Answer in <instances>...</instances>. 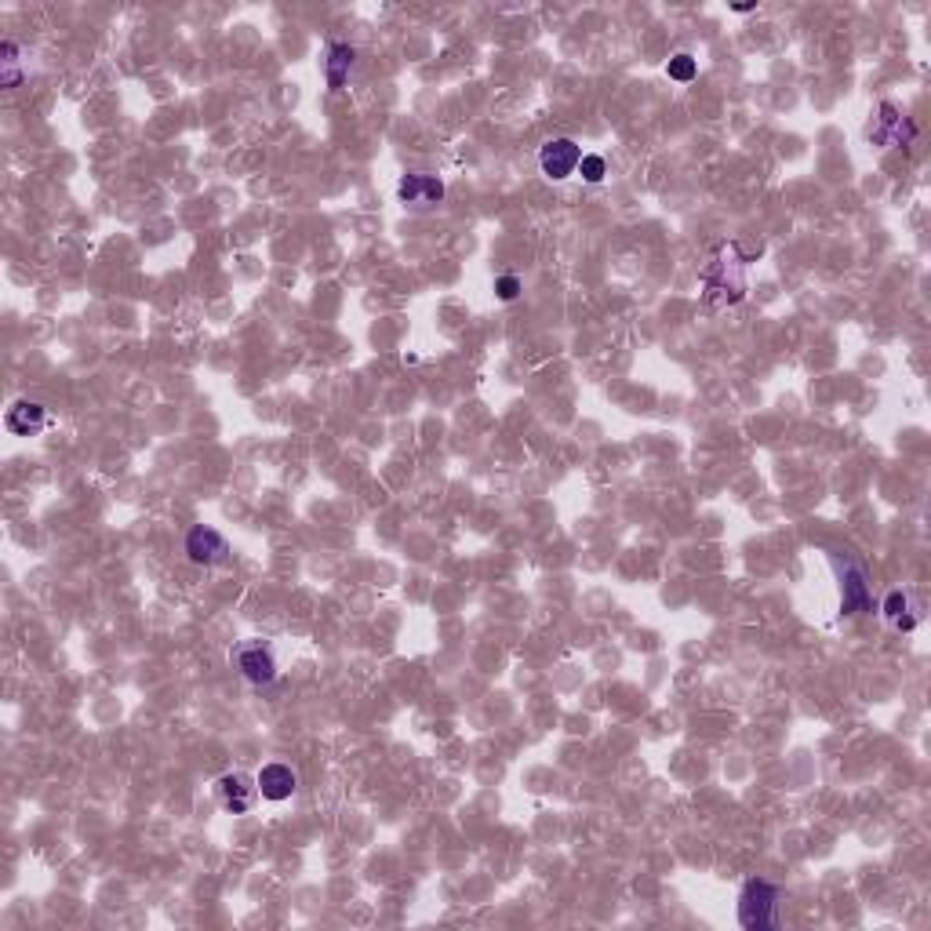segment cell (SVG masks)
<instances>
[{
	"label": "cell",
	"instance_id": "cell-1",
	"mask_svg": "<svg viewBox=\"0 0 931 931\" xmlns=\"http://www.w3.org/2000/svg\"><path fill=\"white\" fill-rule=\"evenodd\" d=\"M702 288H706L702 291L706 302H713V306H731V302H739L746 295V266H742L739 251L731 244L717 251L710 270L702 273Z\"/></svg>",
	"mask_w": 931,
	"mask_h": 931
},
{
	"label": "cell",
	"instance_id": "cell-2",
	"mask_svg": "<svg viewBox=\"0 0 931 931\" xmlns=\"http://www.w3.org/2000/svg\"><path fill=\"white\" fill-rule=\"evenodd\" d=\"M775 902H779V891L771 888L768 881H746L739 891V924L750 931H761L775 924Z\"/></svg>",
	"mask_w": 931,
	"mask_h": 931
},
{
	"label": "cell",
	"instance_id": "cell-3",
	"mask_svg": "<svg viewBox=\"0 0 931 931\" xmlns=\"http://www.w3.org/2000/svg\"><path fill=\"white\" fill-rule=\"evenodd\" d=\"M233 662H237V670H241L244 681L255 684V688H266V684H273L281 677L277 655H273L270 644H262V641L237 644V648H233Z\"/></svg>",
	"mask_w": 931,
	"mask_h": 931
},
{
	"label": "cell",
	"instance_id": "cell-4",
	"mask_svg": "<svg viewBox=\"0 0 931 931\" xmlns=\"http://www.w3.org/2000/svg\"><path fill=\"white\" fill-rule=\"evenodd\" d=\"M579 161H582V146L575 139H550L539 150V168L550 182L571 179V175L579 171Z\"/></svg>",
	"mask_w": 931,
	"mask_h": 931
},
{
	"label": "cell",
	"instance_id": "cell-5",
	"mask_svg": "<svg viewBox=\"0 0 931 931\" xmlns=\"http://www.w3.org/2000/svg\"><path fill=\"white\" fill-rule=\"evenodd\" d=\"M186 557H190V564H197V568L226 564V561H230V542H226V535H222V531L197 524V528L186 535Z\"/></svg>",
	"mask_w": 931,
	"mask_h": 931
},
{
	"label": "cell",
	"instance_id": "cell-6",
	"mask_svg": "<svg viewBox=\"0 0 931 931\" xmlns=\"http://www.w3.org/2000/svg\"><path fill=\"white\" fill-rule=\"evenodd\" d=\"M215 797H219V804L230 811V815H248L255 797H259V786H255V779L244 775V771H230V775H222V779L215 782Z\"/></svg>",
	"mask_w": 931,
	"mask_h": 931
},
{
	"label": "cell",
	"instance_id": "cell-7",
	"mask_svg": "<svg viewBox=\"0 0 931 931\" xmlns=\"http://www.w3.org/2000/svg\"><path fill=\"white\" fill-rule=\"evenodd\" d=\"M913 135H917V128H913L891 102H884L870 124V139L877 142V146H910Z\"/></svg>",
	"mask_w": 931,
	"mask_h": 931
},
{
	"label": "cell",
	"instance_id": "cell-8",
	"mask_svg": "<svg viewBox=\"0 0 931 931\" xmlns=\"http://www.w3.org/2000/svg\"><path fill=\"white\" fill-rule=\"evenodd\" d=\"M397 197H401L404 208L426 211L444 201V182L437 175H404L397 182Z\"/></svg>",
	"mask_w": 931,
	"mask_h": 931
},
{
	"label": "cell",
	"instance_id": "cell-9",
	"mask_svg": "<svg viewBox=\"0 0 931 931\" xmlns=\"http://www.w3.org/2000/svg\"><path fill=\"white\" fill-rule=\"evenodd\" d=\"M255 786H259L262 801L281 804V801H288L291 793L299 790V775H295L288 764H266V768L255 775Z\"/></svg>",
	"mask_w": 931,
	"mask_h": 931
},
{
	"label": "cell",
	"instance_id": "cell-10",
	"mask_svg": "<svg viewBox=\"0 0 931 931\" xmlns=\"http://www.w3.org/2000/svg\"><path fill=\"white\" fill-rule=\"evenodd\" d=\"M4 422H8V430L15 437H30V433H37L48 422V408L37 401H15L8 408V415H4Z\"/></svg>",
	"mask_w": 931,
	"mask_h": 931
},
{
	"label": "cell",
	"instance_id": "cell-11",
	"mask_svg": "<svg viewBox=\"0 0 931 931\" xmlns=\"http://www.w3.org/2000/svg\"><path fill=\"white\" fill-rule=\"evenodd\" d=\"M884 619L895 626V630H917V611H913V597L910 590H891L884 597Z\"/></svg>",
	"mask_w": 931,
	"mask_h": 931
},
{
	"label": "cell",
	"instance_id": "cell-12",
	"mask_svg": "<svg viewBox=\"0 0 931 931\" xmlns=\"http://www.w3.org/2000/svg\"><path fill=\"white\" fill-rule=\"evenodd\" d=\"M353 59H357V51H353L350 44H331L328 48L324 70H328V88L331 91H339L342 84H346V77H350V70H353Z\"/></svg>",
	"mask_w": 931,
	"mask_h": 931
},
{
	"label": "cell",
	"instance_id": "cell-13",
	"mask_svg": "<svg viewBox=\"0 0 931 931\" xmlns=\"http://www.w3.org/2000/svg\"><path fill=\"white\" fill-rule=\"evenodd\" d=\"M870 608H873V597H870V586H866V575H862L859 568H848L844 571V611L859 615V611H870Z\"/></svg>",
	"mask_w": 931,
	"mask_h": 931
},
{
	"label": "cell",
	"instance_id": "cell-14",
	"mask_svg": "<svg viewBox=\"0 0 931 931\" xmlns=\"http://www.w3.org/2000/svg\"><path fill=\"white\" fill-rule=\"evenodd\" d=\"M22 48L15 41H4L0 44V81H4V88H19L22 81Z\"/></svg>",
	"mask_w": 931,
	"mask_h": 931
},
{
	"label": "cell",
	"instance_id": "cell-15",
	"mask_svg": "<svg viewBox=\"0 0 931 931\" xmlns=\"http://www.w3.org/2000/svg\"><path fill=\"white\" fill-rule=\"evenodd\" d=\"M579 175L590 182V186H597V182H604V175H608V161H604L601 153H582Z\"/></svg>",
	"mask_w": 931,
	"mask_h": 931
},
{
	"label": "cell",
	"instance_id": "cell-16",
	"mask_svg": "<svg viewBox=\"0 0 931 931\" xmlns=\"http://www.w3.org/2000/svg\"><path fill=\"white\" fill-rule=\"evenodd\" d=\"M666 73H670V81H695V73H699V66H695V59H691L688 51H681V55H673L670 66H666Z\"/></svg>",
	"mask_w": 931,
	"mask_h": 931
},
{
	"label": "cell",
	"instance_id": "cell-17",
	"mask_svg": "<svg viewBox=\"0 0 931 931\" xmlns=\"http://www.w3.org/2000/svg\"><path fill=\"white\" fill-rule=\"evenodd\" d=\"M495 295H499V302H513L517 295H521V281H517L513 273H506V277L495 281Z\"/></svg>",
	"mask_w": 931,
	"mask_h": 931
},
{
	"label": "cell",
	"instance_id": "cell-18",
	"mask_svg": "<svg viewBox=\"0 0 931 931\" xmlns=\"http://www.w3.org/2000/svg\"><path fill=\"white\" fill-rule=\"evenodd\" d=\"M731 11H739V15H746V11H757V4H735Z\"/></svg>",
	"mask_w": 931,
	"mask_h": 931
}]
</instances>
